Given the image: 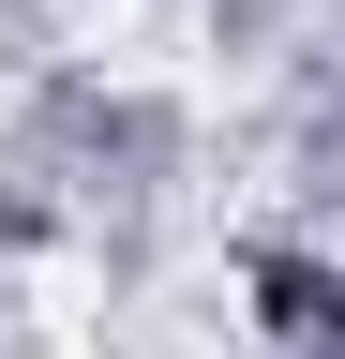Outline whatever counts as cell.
<instances>
[{
	"instance_id": "6da1fadb",
	"label": "cell",
	"mask_w": 345,
	"mask_h": 359,
	"mask_svg": "<svg viewBox=\"0 0 345 359\" xmlns=\"http://www.w3.org/2000/svg\"><path fill=\"white\" fill-rule=\"evenodd\" d=\"M0 165L60 180V210H181L195 180V105L150 75H105V60H30L15 75V120H0Z\"/></svg>"
},
{
	"instance_id": "7a4b0ae2",
	"label": "cell",
	"mask_w": 345,
	"mask_h": 359,
	"mask_svg": "<svg viewBox=\"0 0 345 359\" xmlns=\"http://www.w3.org/2000/svg\"><path fill=\"white\" fill-rule=\"evenodd\" d=\"M226 285H240V330L255 344H330V255L315 240H285V224H240V240H226Z\"/></svg>"
},
{
	"instance_id": "3957f363",
	"label": "cell",
	"mask_w": 345,
	"mask_h": 359,
	"mask_svg": "<svg viewBox=\"0 0 345 359\" xmlns=\"http://www.w3.org/2000/svg\"><path fill=\"white\" fill-rule=\"evenodd\" d=\"M75 240V210H60V180H30V165H0V269L15 255H60Z\"/></svg>"
},
{
	"instance_id": "277c9868",
	"label": "cell",
	"mask_w": 345,
	"mask_h": 359,
	"mask_svg": "<svg viewBox=\"0 0 345 359\" xmlns=\"http://www.w3.org/2000/svg\"><path fill=\"white\" fill-rule=\"evenodd\" d=\"M30 60H75V0H0V75Z\"/></svg>"
}]
</instances>
